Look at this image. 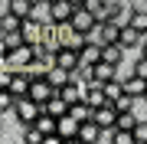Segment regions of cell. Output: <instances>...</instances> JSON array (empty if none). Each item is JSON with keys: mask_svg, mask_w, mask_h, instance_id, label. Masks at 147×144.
Instances as JSON below:
<instances>
[{"mask_svg": "<svg viewBox=\"0 0 147 144\" xmlns=\"http://www.w3.org/2000/svg\"><path fill=\"white\" fill-rule=\"evenodd\" d=\"M137 56H147V36L141 39V46H137Z\"/></svg>", "mask_w": 147, "mask_h": 144, "instance_id": "28", "label": "cell"}, {"mask_svg": "<svg viewBox=\"0 0 147 144\" xmlns=\"http://www.w3.org/2000/svg\"><path fill=\"white\" fill-rule=\"evenodd\" d=\"M79 128H82V121H79L75 115H62V118L56 121V131L62 134L65 141H79Z\"/></svg>", "mask_w": 147, "mask_h": 144, "instance_id": "6", "label": "cell"}, {"mask_svg": "<svg viewBox=\"0 0 147 144\" xmlns=\"http://www.w3.org/2000/svg\"><path fill=\"white\" fill-rule=\"evenodd\" d=\"M0 66H3V62H0Z\"/></svg>", "mask_w": 147, "mask_h": 144, "instance_id": "31", "label": "cell"}, {"mask_svg": "<svg viewBox=\"0 0 147 144\" xmlns=\"http://www.w3.org/2000/svg\"><path fill=\"white\" fill-rule=\"evenodd\" d=\"M141 33H137L134 26H121V36H118V43L121 46H124V49H137V46H141Z\"/></svg>", "mask_w": 147, "mask_h": 144, "instance_id": "17", "label": "cell"}, {"mask_svg": "<svg viewBox=\"0 0 147 144\" xmlns=\"http://www.w3.org/2000/svg\"><path fill=\"white\" fill-rule=\"evenodd\" d=\"M101 59L121 66V62H127V49L121 46V43H105V46H101Z\"/></svg>", "mask_w": 147, "mask_h": 144, "instance_id": "9", "label": "cell"}, {"mask_svg": "<svg viewBox=\"0 0 147 144\" xmlns=\"http://www.w3.org/2000/svg\"><path fill=\"white\" fill-rule=\"evenodd\" d=\"M131 66H134V72L141 75V79H147V56H137V59H134Z\"/></svg>", "mask_w": 147, "mask_h": 144, "instance_id": "27", "label": "cell"}, {"mask_svg": "<svg viewBox=\"0 0 147 144\" xmlns=\"http://www.w3.org/2000/svg\"><path fill=\"white\" fill-rule=\"evenodd\" d=\"M75 13V7L69 0H53V23H69Z\"/></svg>", "mask_w": 147, "mask_h": 144, "instance_id": "12", "label": "cell"}, {"mask_svg": "<svg viewBox=\"0 0 147 144\" xmlns=\"http://www.w3.org/2000/svg\"><path fill=\"white\" fill-rule=\"evenodd\" d=\"M56 92H59V89L49 82V75H36V79L30 82V92H26V95H30V98H36L39 105H46V101L56 95Z\"/></svg>", "mask_w": 147, "mask_h": 144, "instance_id": "3", "label": "cell"}, {"mask_svg": "<svg viewBox=\"0 0 147 144\" xmlns=\"http://www.w3.org/2000/svg\"><path fill=\"white\" fill-rule=\"evenodd\" d=\"M79 62H82V66L101 62V46H98V43H85V46L79 49Z\"/></svg>", "mask_w": 147, "mask_h": 144, "instance_id": "13", "label": "cell"}, {"mask_svg": "<svg viewBox=\"0 0 147 144\" xmlns=\"http://www.w3.org/2000/svg\"><path fill=\"white\" fill-rule=\"evenodd\" d=\"M69 3H72V7H82V3H85V0H69Z\"/></svg>", "mask_w": 147, "mask_h": 144, "instance_id": "29", "label": "cell"}, {"mask_svg": "<svg viewBox=\"0 0 147 144\" xmlns=\"http://www.w3.org/2000/svg\"><path fill=\"white\" fill-rule=\"evenodd\" d=\"M53 66H59V69H79V49H72V46H59L56 53H53Z\"/></svg>", "mask_w": 147, "mask_h": 144, "instance_id": "5", "label": "cell"}, {"mask_svg": "<svg viewBox=\"0 0 147 144\" xmlns=\"http://www.w3.org/2000/svg\"><path fill=\"white\" fill-rule=\"evenodd\" d=\"M13 105H16V95L10 89H0V112L3 115H13Z\"/></svg>", "mask_w": 147, "mask_h": 144, "instance_id": "24", "label": "cell"}, {"mask_svg": "<svg viewBox=\"0 0 147 144\" xmlns=\"http://www.w3.org/2000/svg\"><path fill=\"white\" fill-rule=\"evenodd\" d=\"M115 72H118V66H115V62H105V59H101V62H95V66H92V82L105 85V82H111V79H115Z\"/></svg>", "mask_w": 147, "mask_h": 144, "instance_id": "8", "label": "cell"}, {"mask_svg": "<svg viewBox=\"0 0 147 144\" xmlns=\"http://www.w3.org/2000/svg\"><path fill=\"white\" fill-rule=\"evenodd\" d=\"M56 121H59L56 115H49V112H42V115H39V118H36V121H33V124H36V128L42 131V138H46V134H53V131H56Z\"/></svg>", "mask_w": 147, "mask_h": 144, "instance_id": "22", "label": "cell"}, {"mask_svg": "<svg viewBox=\"0 0 147 144\" xmlns=\"http://www.w3.org/2000/svg\"><path fill=\"white\" fill-rule=\"evenodd\" d=\"M23 20H26V16H16L13 10H3V13H0V33H13V30H20Z\"/></svg>", "mask_w": 147, "mask_h": 144, "instance_id": "16", "label": "cell"}, {"mask_svg": "<svg viewBox=\"0 0 147 144\" xmlns=\"http://www.w3.org/2000/svg\"><path fill=\"white\" fill-rule=\"evenodd\" d=\"M30 82H33V75H30L26 69H13V72H10V85H7V89L20 98V95H26V92H30Z\"/></svg>", "mask_w": 147, "mask_h": 144, "instance_id": "7", "label": "cell"}, {"mask_svg": "<svg viewBox=\"0 0 147 144\" xmlns=\"http://www.w3.org/2000/svg\"><path fill=\"white\" fill-rule=\"evenodd\" d=\"M131 13H134V3H131V0H121L108 20H111V23H118V26H127V23H131Z\"/></svg>", "mask_w": 147, "mask_h": 144, "instance_id": "10", "label": "cell"}, {"mask_svg": "<svg viewBox=\"0 0 147 144\" xmlns=\"http://www.w3.org/2000/svg\"><path fill=\"white\" fill-rule=\"evenodd\" d=\"M79 141H101V124L95 121V118H88V121H82V128H79Z\"/></svg>", "mask_w": 147, "mask_h": 144, "instance_id": "14", "label": "cell"}, {"mask_svg": "<svg viewBox=\"0 0 147 144\" xmlns=\"http://www.w3.org/2000/svg\"><path fill=\"white\" fill-rule=\"evenodd\" d=\"M30 16L39 20V23H53V0H39V3H33Z\"/></svg>", "mask_w": 147, "mask_h": 144, "instance_id": "15", "label": "cell"}, {"mask_svg": "<svg viewBox=\"0 0 147 144\" xmlns=\"http://www.w3.org/2000/svg\"><path fill=\"white\" fill-rule=\"evenodd\" d=\"M101 89H105V98H108V101H115V98L124 95V82H121V79H111V82H105Z\"/></svg>", "mask_w": 147, "mask_h": 144, "instance_id": "23", "label": "cell"}, {"mask_svg": "<svg viewBox=\"0 0 147 144\" xmlns=\"http://www.w3.org/2000/svg\"><path fill=\"white\" fill-rule=\"evenodd\" d=\"M124 92L127 95H134V98H141V95H147V79H141V75H131V79H124Z\"/></svg>", "mask_w": 147, "mask_h": 144, "instance_id": "19", "label": "cell"}, {"mask_svg": "<svg viewBox=\"0 0 147 144\" xmlns=\"http://www.w3.org/2000/svg\"><path fill=\"white\" fill-rule=\"evenodd\" d=\"M118 36H121V26H118V23L101 20V43H118Z\"/></svg>", "mask_w": 147, "mask_h": 144, "instance_id": "21", "label": "cell"}, {"mask_svg": "<svg viewBox=\"0 0 147 144\" xmlns=\"http://www.w3.org/2000/svg\"><path fill=\"white\" fill-rule=\"evenodd\" d=\"M69 23H72L79 33H85V36L98 26V20H95V13L88 10V7H75V13H72V20H69Z\"/></svg>", "mask_w": 147, "mask_h": 144, "instance_id": "4", "label": "cell"}, {"mask_svg": "<svg viewBox=\"0 0 147 144\" xmlns=\"http://www.w3.org/2000/svg\"><path fill=\"white\" fill-rule=\"evenodd\" d=\"M13 115H16V121H20V128H23V124H33L42 115V105L36 98H30V95H20L16 105H13Z\"/></svg>", "mask_w": 147, "mask_h": 144, "instance_id": "1", "label": "cell"}, {"mask_svg": "<svg viewBox=\"0 0 147 144\" xmlns=\"http://www.w3.org/2000/svg\"><path fill=\"white\" fill-rule=\"evenodd\" d=\"M7 10H13L16 16H30L33 3H30V0H7Z\"/></svg>", "mask_w": 147, "mask_h": 144, "instance_id": "25", "label": "cell"}, {"mask_svg": "<svg viewBox=\"0 0 147 144\" xmlns=\"http://www.w3.org/2000/svg\"><path fill=\"white\" fill-rule=\"evenodd\" d=\"M33 59H36V43H23V46H16V49L7 53L3 66H10V69H26Z\"/></svg>", "mask_w": 147, "mask_h": 144, "instance_id": "2", "label": "cell"}, {"mask_svg": "<svg viewBox=\"0 0 147 144\" xmlns=\"http://www.w3.org/2000/svg\"><path fill=\"white\" fill-rule=\"evenodd\" d=\"M42 112H49V115L62 118V115H69V101H65V98H62V95H59V92H56V95L49 98L46 105H42Z\"/></svg>", "mask_w": 147, "mask_h": 144, "instance_id": "18", "label": "cell"}, {"mask_svg": "<svg viewBox=\"0 0 147 144\" xmlns=\"http://www.w3.org/2000/svg\"><path fill=\"white\" fill-rule=\"evenodd\" d=\"M23 141H30V144H42V131L36 128V124H23Z\"/></svg>", "mask_w": 147, "mask_h": 144, "instance_id": "26", "label": "cell"}, {"mask_svg": "<svg viewBox=\"0 0 147 144\" xmlns=\"http://www.w3.org/2000/svg\"><path fill=\"white\" fill-rule=\"evenodd\" d=\"M30 3H39V0H30Z\"/></svg>", "mask_w": 147, "mask_h": 144, "instance_id": "30", "label": "cell"}, {"mask_svg": "<svg viewBox=\"0 0 147 144\" xmlns=\"http://www.w3.org/2000/svg\"><path fill=\"white\" fill-rule=\"evenodd\" d=\"M20 33H23V39H26V43H39V36H42V23L33 20V16H26V20H23V26H20Z\"/></svg>", "mask_w": 147, "mask_h": 144, "instance_id": "11", "label": "cell"}, {"mask_svg": "<svg viewBox=\"0 0 147 144\" xmlns=\"http://www.w3.org/2000/svg\"><path fill=\"white\" fill-rule=\"evenodd\" d=\"M127 26H134L141 36H147V7H134V13H131V23Z\"/></svg>", "mask_w": 147, "mask_h": 144, "instance_id": "20", "label": "cell"}]
</instances>
